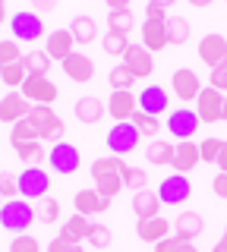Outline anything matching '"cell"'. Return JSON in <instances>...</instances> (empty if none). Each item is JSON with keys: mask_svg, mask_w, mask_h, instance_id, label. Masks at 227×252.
<instances>
[{"mask_svg": "<svg viewBox=\"0 0 227 252\" xmlns=\"http://www.w3.org/2000/svg\"><path fill=\"white\" fill-rule=\"evenodd\" d=\"M35 220V205L22 202V199H13V202H3V208H0V227L10 233H26L29 227H32Z\"/></svg>", "mask_w": 227, "mask_h": 252, "instance_id": "cell-1", "label": "cell"}, {"mask_svg": "<svg viewBox=\"0 0 227 252\" xmlns=\"http://www.w3.org/2000/svg\"><path fill=\"white\" fill-rule=\"evenodd\" d=\"M29 123L35 126V132H38V139H41V142H51V145L64 142L66 126H64V120H60V117L54 114L51 107H32V114H29Z\"/></svg>", "mask_w": 227, "mask_h": 252, "instance_id": "cell-2", "label": "cell"}, {"mask_svg": "<svg viewBox=\"0 0 227 252\" xmlns=\"http://www.w3.org/2000/svg\"><path fill=\"white\" fill-rule=\"evenodd\" d=\"M19 94L32 107H51L54 101H57V85H54L48 76H29L26 82H22Z\"/></svg>", "mask_w": 227, "mask_h": 252, "instance_id": "cell-3", "label": "cell"}, {"mask_svg": "<svg viewBox=\"0 0 227 252\" xmlns=\"http://www.w3.org/2000/svg\"><path fill=\"white\" fill-rule=\"evenodd\" d=\"M16 183H19V195L29 202H38L48 195L51 189V177L44 167H26L22 173H16Z\"/></svg>", "mask_w": 227, "mask_h": 252, "instance_id": "cell-4", "label": "cell"}, {"mask_svg": "<svg viewBox=\"0 0 227 252\" xmlns=\"http://www.w3.org/2000/svg\"><path fill=\"white\" fill-rule=\"evenodd\" d=\"M10 29H13V41H38V38L44 35V22H41V16H38L35 10L13 13Z\"/></svg>", "mask_w": 227, "mask_h": 252, "instance_id": "cell-5", "label": "cell"}, {"mask_svg": "<svg viewBox=\"0 0 227 252\" xmlns=\"http://www.w3.org/2000/svg\"><path fill=\"white\" fill-rule=\"evenodd\" d=\"M199 60L205 63L211 73L227 69V38L224 35H205L199 41Z\"/></svg>", "mask_w": 227, "mask_h": 252, "instance_id": "cell-6", "label": "cell"}, {"mask_svg": "<svg viewBox=\"0 0 227 252\" xmlns=\"http://www.w3.org/2000/svg\"><path fill=\"white\" fill-rule=\"evenodd\" d=\"M48 164H51L54 173H64L66 177V173L79 170L82 155H79V148L69 145V142H57V145H51V152H48Z\"/></svg>", "mask_w": 227, "mask_h": 252, "instance_id": "cell-7", "label": "cell"}, {"mask_svg": "<svg viewBox=\"0 0 227 252\" xmlns=\"http://www.w3.org/2000/svg\"><path fill=\"white\" fill-rule=\"evenodd\" d=\"M136 145H139V129L132 123H114L111 126V132H107V148H111V155L123 158Z\"/></svg>", "mask_w": 227, "mask_h": 252, "instance_id": "cell-8", "label": "cell"}, {"mask_svg": "<svg viewBox=\"0 0 227 252\" xmlns=\"http://www.w3.org/2000/svg\"><path fill=\"white\" fill-rule=\"evenodd\" d=\"M193 186H190V177H183V173H170V177L161 180V189H158V199L161 205H183L190 199Z\"/></svg>", "mask_w": 227, "mask_h": 252, "instance_id": "cell-9", "label": "cell"}, {"mask_svg": "<svg viewBox=\"0 0 227 252\" xmlns=\"http://www.w3.org/2000/svg\"><path fill=\"white\" fill-rule=\"evenodd\" d=\"M195 114H199V123H215V120H221V114H224V94L218 92V89H202L199 92V98H195Z\"/></svg>", "mask_w": 227, "mask_h": 252, "instance_id": "cell-10", "label": "cell"}, {"mask_svg": "<svg viewBox=\"0 0 227 252\" xmlns=\"http://www.w3.org/2000/svg\"><path fill=\"white\" fill-rule=\"evenodd\" d=\"M167 129H170V136H177L180 142H190L193 132L199 129V114L190 110V107L170 110V114H167Z\"/></svg>", "mask_w": 227, "mask_h": 252, "instance_id": "cell-11", "label": "cell"}, {"mask_svg": "<svg viewBox=\"0 0 227 252\" xmlns=\"http://www.w3.org/2000/svg\"><path fill=\"white\" fill-rule=\"evenodd\" d=\"M107 114L114 117V123H132V117L139 114V98L132 92H111Z\"/></svg>", "mask_w": 227, "mask_h": 252, "instance_id": "cell-12", "label": "cell"}, {"mask_svg": "<svg viewBox=\"0 0 227 252\" xmlns=\"http://www.w3.org/2000/svg\"><path fill=\"white\" fill-rule=\"evenodd\" d=\"M123 66L136 79H148L155 73V54H148L145 47H139V44H130L127 54H123Z\"/></svg>", "mask_w": 227, "mask_h": 252, "instance_id": "cell-13", "label": "cell"}, {"mask_svg": "<svg viewBox=\"0 0 227 252\" xmlns=\"http://www.w3.org/2000/svg\"><path fill=\"white\" fill-rule=\"evenodd\" d=\"M29 114H32V104L19 92H10L6 98H0V120L3 123L16 126L19 120H29Z\"/></svg>", "mask_w": 227, "mask_h": 252, "instance_id": "cell-14", "label": "cell"}, {"mask_svg": "<svg viewBox=\"0 0 227 252\" xmlns=\"http://www.w3.org/2000/svg\"><path fill=\"white\" fill-rule=\"evenodd\" d=\"M170 85H174V94H177L180 101H195V98H199V92H202L199 76H195V69H190V66L177 69V73L170 76Z\"/></svg>", "mask_w": 227, "mask_h": 252, "instance_id": "cell-15", "label": "cell"}, {"mask_svg": "<svg viewBox=\"0 0 227 252\" xmlns=\"http://www.w3.org/2000/svg\"><path fill=\"white\" fill-rule=\"evenodd\" d=\"M170 230H174V220H167V218H148V220H139L136 224V233H139V240L142 243H161V240H167Z\"/></svg>", "mask_w": 227, "mask_h": 252, "instance_id": "cell-16", "label": "cell"}, {"mask_svg": "<svg viewBox=\"0 0 227 252\" xmlns=\"http://www.w3.org/2000/svg\"><path fill=\"white\" fill-rule=\"evenodd\" d=\"M64 73L73 79V82H92V79H95V63H92L89 54L73 51V54L64 60Z\"/></svg>", "mask_w": 227, "mask_h": 252, "instance_id": "cell-17", "label": "cell"}, {"mask_svg": "<svg viewBox=\"0 0 227 252\" xmlns=\"http://www.w3.org/2000/svg\"><path fill=\"white\" fill-rule=\"evenodd\" d=\"M76 215H104L107 208H111V199H104V195L98 192V189H82V192H76Z\"/></svg>", "mask_w": 227, "mask_h": 252, "instance_id": "cell-18", "label": "cell"}, {"mask_svg": "<svg viewBox=\"0 0 227 252\" xmlns=\"http://www.w3.org/2000/svg\"><path fill=\"white\" fill-rule=\"evenodd\" d=\"M73 47H76V41H73V35H69V29H57V32H51L48 41H44V54H48L51 60L64 63L69 54H73Z\"/></svg>", "mask_w": 227, "mask_h": 252, "instance_id": "cell-19", "label": "cell"}, {"mask_svg": "<svg viewBox=\"0 0 227 252\" xmlns=\"http://www.w3.org/2000/svg\"><path fill=\"white\" fill-rule=\"evenodd\" d=\"M167 44H170V38H167V22L145 19V22H142V47H145V51L155 54V51H164Z\"/></svg>", "mask_w": 227, "mask_h": 252, "instance_id": "cell-20", "label": "cell"}, {"mask_svg": "<svg viewBox=\"0 0 227 252\" xmlns=\"http://www.w3.org/2000/svg\"><path fill=\"white\" fill-rule=\"evenodd\" d=\"M139 110L148 114V117H161L164 110H167V92H164L161 85L142 89V94H139Z\"/></svg>", "mask_w": 227, "mask_h": 252, "instance_id": "cell-21", "label": "cell"}, {"mask_svg": "<svg viewBox=\"0 0 227 252\" xmlns=\"http://www.w3.org/2000/svg\"><path fill=\"white\" fill-rule=\"evenodd\" d=\"M195 164H202V155H199V145L195 142H177V152H174V173H190Z\"/></svg>", "mask_w": 227, "mask_h": 252, "instance_id": "cell-22", "label": "cell"}, {"mask_svg": "<svg viewBox=\"0 0 227 252\" xmlns=\"http://www.w3.org/2000/svg\"><path fill=\"white\" fill-rule=\"evenodd\" d=\"M202 230H205V220H202V215H195V211H183L177 220H174V236L177 240H195Z\"/></svg>", "mask_w": 227, "mask_h": 252, "instance_id": "cell-23", "label": "cell"}, {"mask_svg": "<svg viewBox=\"0 0 227 252\" xmlns=\"http://www.w3.org/2000/svg\"><path fill=\"white\" fill-rule=\"evenodd\" d=\"M132 215H136L139 220L158 218V215H161V199H158V192H148V189H142V192L132 195Z\"/></svg>", "mask_w": 227, "mask_h": 252, "instance_id": "cell-24", "label": "cell"}, {"mask_svg": "<svg viewBox=\"0 0 227 252\" xmlns=\"http://www.w3.org/2000/svg\"><path fill=\"white\" fill-rule=\"evenodd\" d=\"M101 117H104V104H101L98 98H79L76 101V120L79 123H85V126H95Z\"/></svg>", "mask_w": 227, "mask_h": 252, "instance_id": "cell-25", "label": "cell"}, {"mask_svg": "<svg viewBox=\"0 0 227 252\" xmlns=\"http://www.w3.org/2000/svg\"><path fill=\"white\" fill-rule=\"evenodd\" d=\"M69 35H73L76 44H92L98 38V26L92 16H76L73 22H69Z\"/></svg>", "mask_w": 227, "mask_h": 252, "instance_id": "cell-26", "label": "cell"}, {"mask_svg": "<svg viewBox=\"0 0 227 252\" xmlns=\"http://www.w3.org/2000/svg\"><path fill=\"white\" fill-rule=\"evenodd\" d=\"M89 227H92V220L85 218V215H73L64 224V230H60V240H66V243H82V240H89Z\"/></svg>", "mask_w": 227, "mask_h": 252, "instance_id": "cell-27", "label": "cell"}, {"mask_svg": "<svg viewBox=\"0 0 227 252\" xmlns=\"http://www.w3.org/2000/svg\"><path fill=\"white\" fill-rule=\"evenodd\" d=\"M174 152H177V145L155 139V142H148L145 158H148V164H158V167H164V164H174Z\"/></svg>", "mask_w": 227, "mask_h": 252, "instance_id": "cell-28", "label": "cell"}, {"mask_svg": "<svg viewBox=\"0 0 227 252\" xmlns=\"http://www.w3.org/2000/svg\"><path fill=\"white\" fill-rule=\"evenodd\" d=\"M132 26H136V16H132L130 6H127V10H111V13H107V32H117V35H130Z\"/></svg>", "mask_w": 227, "mask_h": 252, "instance_id": "cell-29", "label": "cell"}, {"mask_svg": "<svg viewBox=\"0 0 227 252\" xmlns=\"http://www.w3.org/2000/svg\"><path fill=\"white\" fill-rule=\"evenodd\" d=\"M16 155H19V161L26 164V167H41V164L48 161V152H44L41 142H26V145L16 148Z\"/></svg>", "mask_w": 227, "mask_h": 252, "instance_id": "cell-30", "label": "cell"}, {"mask_svg": "<svg viewBox=\"0 0 227 252\" xmlns=\"http://www.w3.org/2000/svg\"><path fill=\"white\" fill-rule=\"evenodd\" d=\"M22 63H26V69H29V76H48L51 73V57L44 51H29L26 57H22Z\"/></svg>", "mask_w": 227, "mask_h": 252, "instance_id": "cell-31", "label": "cell"}, {"mask_svg": "<svg viewBox=\"0 0 227 252\" xmlns=\"http://www.w3.org/2000/svg\"><path fill=\"white\" fill-rule=\"evenodd\" d=\"M123 158H117V155H107V158H98L95 164H92V177L101 180V177H111V173H123Z\"/></svg>", "mask_w": 227, "mask_h": 252, "instance_id": "cell-32", "label": "cell"}, {"mask_svg": "<svg viewBox=\"0 0 227 252\" xmlns=\"http://www.w3.org/2000/svg\"><path fill=\"white\" fill-rule=\"evenodd\" d=\"M35 218L41 220V224H54V220L60 218V202L54 199V195L38 199V202H35Z\"/></svg>", "mask_w": 227, "mask_h": 252, "instance_id": "cell-33", "label": "cell"}, {"mask_svg": "<svg viewBox=\"0 0 227 252\" xmlns=\"http://www.w3.org/2000/svg\"><path fill=\"white\" fill-rule=\"evenodd\" d=\"M0 79H3V85H10L13 92L22 89V82L29 79V69L26 63H13V66H0Z\"/></svg>", "mask_w": 227, "mask_h": 252, "instance_id": "cell-34", "label": "cell"}, {"mask_svg": "<svg viewBox=\"0 0 227 252\" xmlns=\"http://www.w3.org/2000/svg\"><path fill=\"white\" fill-rule=\"evenodd\" d=\"M26 142H41V139H38L35 126L29 123V120H19V123L10 129V145H13V148H19V145H26Z\"/></svg>", "mask_w": 227, "mask_h": 252, "instance_id": "cell-35", "label": "cell"}, {"mask_svg": "<svg viewBox=\"0 0 227 252\" xmlns=\"http://www.w3.org/2000/svg\"><path fill=\"white\" fill-rule=\"evenodd\" d=\"M107 79H111V92H130L132 85L139 82V79L132 76L130 69L123 66V63H120V66H114V69H111V76H107Z\"/></svg>", "mask_w": 227, "mask_h": 252, "instance_id": "cell-36", "label": "cell"}, {"mask_svg": "<svg viewBox=\"0 0 227 252\" xmlns=\"http://www.w3.org/2000/svg\"><path fill=\"white\" fill-rule=\"evenodd\" d=\"M95 189L101 195H104V199H117V192H120V189H127L123 186V173H111V177H101V180H95Z\"/></svg>", "mask_w": 227, "mask_h": 252, "instance_id": "cell-37", "label": "cell"}, {"mask_svg": "<svg viewBox=\"0 0 227 252\" xmlns=\"http://www.w3.org/2000/svg\"><path fill=\"white\" fill-rule=\"evenodd\" d=\"M132 126L139 129V136H148V139L155 142V136H158V129H161V120H158V117H148V114H142V110H139V114L132 117Z\"/></svg>", "mask_w": 227, "mask_h": 252, "instance_id": "cell-38", "label": "cell"}, {"mask_svg": "<svg viewBox=\"0 0 227 252\" xmlns=\"http://www.w3.org/2000/svg\"><path fill=\"white\" fill-rule=\"evenodd\" d=\"M26 54L19 51V41H13V38H6V41H0V66H13V63H22Z\"/></svg>", "mask_w": 227, "mask_h": 252, "instance_id": "cell-39", "label": "cell"}, {"mask_svg": "<svg viewBox=\"0 0 227 252\" xmlns=\"http://www.w3.org/2000/svg\"><path fill=\"white\" fill-rule=\"evenodd\" d=\"M167 38H170V44H183L190 38V22L180 19V16H170L167 19Z\"/></svg>", "mask_w": 227, "mask_h": 252, "instance_id": "cell-40", "label": "cell"}, {"mask_svg": "<svg viewBox=\"0 0 227 252\" xmlns=\"http://www.w3.org/2000/svg\"><path fill=\"white\" fill-rule=\"evenodd\" d=\"M101 47H104V54H111V57H123V54H127V47H130V41H127V35L107 32L104 41H101Z\"/></svg>", "mask_w": 227, "mask_h": 252, "instance_id": "cell-41", "label": "cell"}, {"mask_svg": "<svg viewBox=\"0 0 227 252\" xmlns=\"http://www.w3.org/2000/svg\"><path fill=\"white\" fill-rule=\"evenodd\" d=\"M148 183V173L142 167H123V186L132 189V192H142Z\"/></svg>", "mask_w": 227, "mask_h": 252, "instance_id": "cell-42", "label": "cell"}, {"mask_svg": "<svg viewBox=\"0 0 227 252\" xmlns=\"http://www.w3.org/2000/svg\"><path fill=\"white\" fill-rule=\"evenodd\" d=\"M89 246H95V249L111 246V227L107 224H92L89 227Z\"/></svg>", "mask_w": 227, "mask_h": 252, "instance_id": "cell-43", "label": "cell"}, {"mask_svg": "<svg viewBox=\"0 0 227 252\" xmlns=\"http://www.w3.org/2000/svg\"><path fill=\"white\" fill-rule=\"evenodd\" d=\"M155 252H199L190 240H177V236H167V240L155 243Z\"/></svg>", "mask_w": 227, "mask_h": 252, "instance_id": "cell-44", "label": "cell"}, {"mask_svg": "<svg viewBox=\"0 0 227 252\" xmlns=\"http://www.w3.org/2000/svg\"><path fill=\"white\" fill-rule=\"evenodd\" d=\"M221 148H224V139H205V142H199L202 161H205V164H218V155H221Z\"/></svg>", "mask_w": 227, "mask_h": 252, "instance_id": "cell-45", "label": "cell"}, {"mask_svg": "<svg viewBox=\"0 0 227 252\" xmlns=\"http://www.w3.org/2000/svg\"><path fill=\"white\" fill-rule=\"evenodd\" d=\"M0 199H3V202L19 199V183H16V177H13L10 170L0 173Z\"/></svg>", "mask_w": 227, "mask_h": 252, "instance_id": "cell-46", "label": "cell"}, {"mask_svg": "<svg viewBox=\"0 0 227 252\" xmlns=\"http://www.w3.org/2000/svg\"><path fill=\"white\" fill-rule=\"evenodd\" d=\"M10 252H41V243H38L35 236H29V233H19L16 240L10 243Z\"/></svg>", "mask_w": 227, "mask_h": 252, "instance_id": "cell-47", "label": "cell"}, {"mask_svg": "<svg viewBox=\"0 0 227 252\" xmlns=\"http://www.w3.org/2000/svg\"><path fill=\"white\" fill-rule=\"evenodd\" d=\"M167 6H170V0H152V3H145V19L167 22Z\"/></svg>", "mask_w": 227, "mask_h": 252, "instance_id": "cell-48", "label": "cell"}, {"mask_svg": "<svg viewBox=\"0 0 227 252\" xmlns=\"http://www.w3.org/2000/svg\"><path fill=\"white\" fill-rule=\"evenodd\" d=\"M48 252H85V249H82V243H66L60 236H54L48 243Z\"/></svg>", "mask_w": 227, "mask_h": 252, "instance_id": "cell-49", "label": "cell"}, {"mask_svg": "<svg viewBox=\"0 0 227 252\" xmlns=\"http://www.w3.org/2000/svg\"><path fill=\"white\" fill-rule=\"evenodd\" d=\"M211 89H218L227 98V69H218V73H211Z\"/></svg>", "mask_w": 227, "mask_h": 252, "instance_id": "cell-50", "label": "cell"}, {"mask_svg": "<svg viewBox=\"0 0 227 252\" xmlns=\"http://www.w3.org/2000/svg\"><path fill=\"white\" fill-rule=\"evenodd\" d=\"M211 189H215L218 199H227V173H218V177L211 180Z\"/></svg>", "mask_w": 227, "mask_h": 252, "instance_id": "cell-51", "label": "cell"}, {"mask_svg": "<svg viewBox=\"0 0 227 252\" xmlns=\"http://www.w3.org/2000/svg\"><path fill=\"white\" fill-rule=\"evenodd\" d=\"M218 167H221V173H227V142H224L221 155H218Z\"/></svg>", "mask_w": 227, "mask_h": 252, "instance_id": "cell-52", "label": "cell"}, {"mask_svg": "<svg viewBox=\"0 0 227 252\" xmlns=\"http://www.w3.org/2000/svg\"><path fill=\"white\" fill-rule=\"evenodd\" d=\"M51 10H54V3H51V0H41V3L35 0V13H51Z\"/></svg>", "mask_w": 227, "mask_h": 252, "instance_id": "cell-53", "label": "cell"}, {"mask_svg": "<svg viewBox=\"0 0 227 252\" xmlns=\"http://www.w3.org/2000/svg\"><path fill=\"white\" fill-rule=\"evenodd\" d=\"M211 252H227V240H218V243H215V249H211Z\"/></svg>", "mask_w": 227, "mask_h": 252, "instance_id": "cell-54", "label": "cell"}, {"mask_svg": "<svg viewBox=\"0 0 227 252\" xmlns=\"http://www.w3.org/2000/svg\"><path fill=\"white\" fill-rule=\"evenodd\" d=\"M3 22H6V3L0 0V26H3Z\"/></svg>", "mask_w": 227, "mask_h": 252, "instance_id": "cell-55", "label": "cell"}, {"mask_svg": "<svg viewBox=\"0 0 227 252\" xmlns=\"http://www.w3.org/2000/svg\"><path fill=\"white\" fill-rule=\"evenodd\" d=\"M221 120H227V98H224V114H221Z\"/></svg>", "mask_w": 227, "mask_h": 252, "instance_id": "cell-56", "label": "cell"}, {"mask_svg": "<svg viewBox=\"0 0 227 252\" xmlns=\"http://www.w3.org/2000/svg\"><path fill=\"white\" fill-rule=\"evenodd\" d=\"M221 240H227V227H224V236H221Z\"/></svg>", "mask_w": 227, "mask_h": 252, "instance_id": "cell-57", "label": "cell"}, {"mask_svg": "<svg viewBox=\"0 0 227 252\" xmlns=\"http://www.w3.org/2000/svg\"><path fill=\"white\" fill-rule=\"evenodd\" d=\"M0 208H3V199H0Z\"/></svg>", "mask_w": 227, "mask_h": 252, "instance_id": "cell-58", "label": "cell"}]
</instances>
